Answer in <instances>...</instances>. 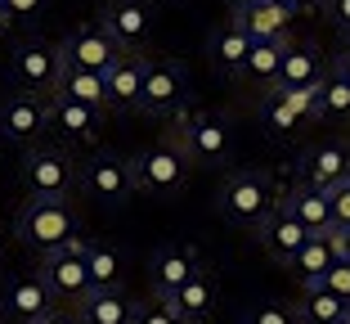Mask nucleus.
<instances>
[{
	"label": "nucleus",
	"mask_w": 350,
	"mask_h": 324,
	"mask_svg": "<svg viewBox=\"0 0 350 324\" xmlns=\"http://www.w3.org/2000/svg\"><path fill=\"white\" fill-rule=\"evenodd\" d=\"M319 10L328 14V23L341 36H350V0H319Z\"/></svg>",
	"instance_id": "nucleus-36"
},
{
	"label": "nucleus",
	"mask_w": 350,
	"mask_h": 324,
	"mask_svg": "<svg viewBox=\"0 0 350 324\" xmlns=\"http://www.w3.org/2000/svg\"><path fill=\"white\" fill-rule=\"evenodd\" d=\"M323 284H328L337 297H346V302H350V262H346V257H337V262H332V271L323 275Z\"/></svg>",
	"instance_id": "nucleus-35"
},
{
	"label": "nucleus",
	"mask_w": 350,
	"mask_h": 324,
	"mask_svg": "<svg viewBox=\"0 0 350 324\" xmlns=\"http://www.w3.org/2000/svg\"><path fill=\"white\" fill-rule=\"evenodd\" d=\"M18 185L27 189V199H72L81 189V167L72 162L68 149L31 145V149H23Z\"/></svg>",
	"instance_id": "nucleus-3"
},
{
	"label": "nucleus",
	"mask_w": 350,
	"mask_h": 324,
	"mask_svg": "<svg viewBox=\"0 0 350 324\" xmlns=\"http://www.w3.org/2000/svg\"><path fill=\"white\" fill-rule=\"evenodd\" d=\"M54 95H68V99H81V104L108 108V86H103V73H90V68H63Z\"/></svg>",
	"instance_id": "nucleus-30"
},
{
	"label": "nucleus",
	"mask_w": 350,
	"mask_h": 324,
	"mask_svg": "<svg viewBox=\"0 0 350 324\" xmlns=\"http://www.w3.org/2000/svg\"><path fill=\"white\" fill-rule=\"evenodd\" d=\"M332 262H337L332 234H310V239L301 243V252L288 262V275L301 284V288H310V284H323V275L332 271Z\"/></svg>",
	"instance_id": "nucleus-26"
},
{
	"label": "nucleus",
	"mask_w": 350,
	"mask_h": 324,
	"mask_svg": "<svg viewBox=\"0 0 350 324\" xmlns=\"http://www.w3.org/2000/svg\"><path fill=\"white\" fill-rule=\"evenodd\" d=\"M175 140L193 158V167H220V162H229V153H234V131H229V122L216 117V113H180Z\"/></svg>",
	"instance_id": "nucleus-6"
},
{
	"label": "nucleus",
	"mask_w": 350,
	"mask_h": 324,
	"mask_svg": "<svg viewBox=\"0 0 350 324\" xmlns=\"http://www.w3.org/2000/svg\"><path fill=\"white\" fill-rule=\"evenodd\" d=\"M283 5H292V10H297V14H306V10H314L319 0H283Z\"/></svg>",
	"instance_id": "nucleus-41"
},
{
	"label": "nucleus",
	"mask_w": 350,
	"mask_h": 324,
	"mask_svg": "<svg viewBox=\"0 0 350 324\" xmlns=\"http://www.w3.org/2000/svg\"><path fill=\"white\" fill-rule=\"evenodd\" d=\"M297 176L314 189H332L341 180H350V145H337V140H323V145L306 149L297 158Z\"/></svg>",
	"instance_id": "nucleus-18"
},
{
	"label": "nucleus",
	"mask_w": 350,
	"mask_h": 324,
	"mask_svg": "<svg viewBox=\"0 0 350 324\" xmlns=\"http://www.w3.org/2000/svg\"><path fill=\"white\" fill-rule=\"evenodd\" d=\"M81 234V216L68 199H27L14 216V239L31 252H50Z\"/></svg>",
	"instance_id": "nucleus-2"
},
{
	"label": "nucleus",
	"mask_w": 350,
	"mask_h": 324,
	"mask_svg": "<svg viewBox=\"0 0 350 324\" xmlns=\"http://www.w3.org/2000/svg\"><path fill=\"white\" fill-rule=\"evenodd\" d=\"M283 208H288L310 234H332V230H337V225H332L328 189H314V185H306V180H297V185L283 194Z\"/></svg>",
	"instance_id": "nucleus-23"
},
{
	"label": "nucleus",
	"mask_w": 350,
	"mask_h": 324,
	"mask_svg": "<svg viewBox=\"0 0 350 324\" xmlns=\"http://www.w3.org/2000/svg\"><path fill=\"white\" fill-rule=\"evenodd\" d=\"M234 23L247 32L252 41H292V23L297 10L283 0H256L247 10H234Z\"/></svg>",
	"instance_id": "nucleus-19"
},
{
	"label": "nucleus",
	"mask_w": 350,
	"mask_h": 324,
	"mask_svg": "<svg viewBox=\"0 0 350 324\" xmlns=\"http://www.w3.org/2000/svg\"><path fill=\"white\" fill-rule=\"evenodd\" d=\"M306 239H310V230L301 225L297 216H292L288 208H283V199H278V208L256 225V243L265 248L269 262H278V266H288L292 257L301 252V243H306Z\"/></svg>",
	"instance_id": "nucleus-17"
},
{
	"label": "nucleus",
	"mask_w": 350,
	"mask_h": 324,
	"mask_svg": "<svg viewBox=\"0 0 350 324\" xmlns=\"http://www.w3.org/2000/svg\"><path fill=\"white\" fill-rule=\"evenodd\" d=\"M36 324H85V320H81V311H77L72 302H68V306L59 302V306H54L50 315H45V320H36Z\"/></svg>",
	"instance_id": "nucleus-38"
},
{
	"label": "nucleus",
	"mask_w": 350,
	"mask_h": 324,
	"mask_svg": "<svg viewBox=\"0 0 350 324\" xmlns=\"http://www.w3.org/2000/svg\"><path fill=\"white\" fill-rule=\"evenodd\" d=\"M243 324H301V320H297V306L288 302H260L252 311H243Z\"/></svg>",
	"instance_id": "nucleus-32"
},
{
	"label": "nucleus",
	"mask_w": 350,
	"mask_h": 324,
	"mask_svg": "<svg viewBox=\"0 0 350 324\" xmlns=\"http://www.w3.org/2000/svg\"><path fill=\"white\" fill-rule=\"evenodd\" d=\"M328 203H332V225H350V180H341V185L328 189Z\"/></svg>",
	"instance_id": "nucleus-34"
},
{
	"label": "nucleus",
	"mask_w": 350,
	"mask_h": 324,
	"mask_svg": "<svg viewBox=\"0 0 350 324\" xmlns=\"http://www.w3.org/2000/svg\"><path fill=\"white\" fill-rule=\"evenodd\" d=\"M10 23H14V18H10V5H5V0H0V32L10 27Z\"/></svg>",
	"instance_id": "nucleus-42"
},
{
	"label": "nucleus",
	"mask_w": 350,
	"mask_h": 324,
	"mask_svg": "<svg viewBox=\"0 0 350 324\" xmlns=\"http://www.w3.org/2000/svg\"><path fill=\"white\" fill-rule=\"evenodd\" d=\"M332 63L323 59L314 45H288V54H283V68H278V82L283 90H301V86H319L323 77H328Z\"/></svg>",
	"instance_id": "nucleus-25"
},
{
	"label": "nucleus",
	"mask_w": 350,
	"mask_h": 324,
	"mask_svg": "<svg viewBox=\"0 0 350 324\" xmlns=\"http://www.w3.org/2000/svg\"><path fill=\"white\" fill-rule=\"evenodd\" d=\"M314 99H319V86H301V90H283V86H269L260 95V126H265L274 140H292L297 131H306L314 117Z\"/></svg>",
	"instance_id": "nucleus-8"
},
{
	"label": "nucleus",
	"mask_w": 350,
	"mask_h": 324,
	"mask_svg": "<svg viewBox=\"0 0 350 324\" xmlns=\"http://www.w3.org/2000/svg\"><path fill=\"white\" fill-rule=\"evenodd\" d=\"M5 5H10V18L14 23H36L45 14V5H50V0H5Z\"/></svg>",
	"instance_id": "nucleus-37"
},
{
	"label": "nucleus",
	"mask_w": 350,
	"mask_h": 324,
	"mask_svg": "<svg viewBox=\"0 0 350 324\" xmlns=\"http://www.w3.org/2000/svg\"><path fill=\"white\" fill-rule=\"evenodd\" d=\"M59 73H63L59 45H45V41H18V45H14V54H10V77H14V86H18V90L54 95Z\"/></svg>",
	"instance_id": "nucleus-10"
},
{
	"label": "nucleus",
	"mask_w": 350,
	"mask_h": 324,
	"mask_svg": "<svg viewBox=\"0 0 350 324\" xmlns=\"http://www.w3.org/2000/svg\"><path fill=\"white\" fill-rule=\"evenodd\" d=\"M292 41H252V54L247 63H243V82L260 86V90H269V86L278 82V68H283V54H288Z\"/></svg>",
	"instance_id": "nucleus-28"
},
{
	"label": "nucleus",
	"mask_w": 350,
	"mask_h": 324,
	"mask_svg": "<svg viewBox=\"0 0 350 324\" xmlns=\"http://www.w3.org/2000/svg\"><path fill=\"white\" fill-rule=\"evenodd\" d=\"M77 311H81L85 324H135L139 302L126 297L122 288H90V293L77 302Z\"/></svg>",
	"instance_id": "nucleus-24"
},
{
	"label": "nucleus",
	"mask_w": 350,
	"mask_h": 324,
	"mask_svg": "<svg viewBox=\"0 0 350 324\" xmlns=\"http://www.w3.org/2000/svg\"><path fill=\"white\" fill-rule=\"evenodd\" d=\"M332 248H337V257H346V262H350V225L332 230Z\"/></svg>",
	"instance_id": "nucleus-39"
},
{
	"label": "nucleus",
	"mask_w": 350,
	"mask_h": 324,
	"mask_svg": "<svg viewBox=\"0 0 350 324\" xmlns=\"http://www.w3.org/2000/svg\"><path fill=\"white\" fill-rule=\"evenodd\" d=\"M247 5H256V0H229V10H247Z\"/></svg>",
	"instance_id": "nucleus-43"
},
{
	"label": "nucleus",
	"mask_w": 350,
	"mask_h": 324,
	"mask_svg": "<svg viewBox=\"0 0 350 324\" xmlns=\"http://www.w3.org/2000/svg\"><path fill=\"white\" fill-rule=\"evenodd\" d=\"M103 113L99 104H81V99H68V95H50V131L68 145H94L103 131Z\"/></svg>",
	"instance_id": "nucleus-16"
},
{
	"label": "nucleus",
	"mask_w": 350,
	"mask_h": 324,
	"mask_svg": "<svg viewBox=\"0 0 350 324\" xmlns=\"http://www.w3.org/2000/svg\"><path fill=\"white\" fill-rule=\"evenodd\" d=\"M162 302L185 324H206L211 315H216V306H220V288H216V279H211L206 271H198L193 279L180 284V288H175L171 297H162Z\"/></svg>",
	"instance_id": "nucleus-21"
},
{
	"label": "nucleus",
	"mask_w": 350,
	"mask_h": 324,
	"mask_svg": "<svg viewBox=\"0 0 350 324\" xmlns=\"http://www.w3.org/2000/svg\"><path fill=\"white\" fill-rule=\"evenodd\" d=\"M81 194L103 208H122L126 199L135 194V171L131 158L117 153H94L90 162H81Z\"/></svg>",
	"instance_id": "nucleus-11"
},
{
	"label": "nucleus",
	"mask_w": 350,
	"mask_h": 324,
	"mask_svg": "<svg viewBox=\"0 0 350 324\" xmlns=\"http://www.w3.org/2000/svg\"><path fill=\"white\" fill-rule=\"evenodd\" d=\"M171 5H180V0H171Z\"/></svg>",
	"instance_id": "nucleus-46"
},
{
	"label": "nucleus",
	"mask_w": 350,
	"mask_h": 324,
	"mask_svg": "<svg viewBox=\"0 0 350 324\" xmlns=\"http://www.w3.org/2000/svg\"><path fill=\"white\" fill-rule=\"evenodd\" d=\"M59 54H63V68H90V73H108L117 59H122V45L103 32V23H94V27H77L68 32L59 41Z\"/></svg>",
	"instance_id": "nucleus-13"
},
{
	"label": "nucleus",
	"mask_w": 350,
	"mask_h": 324,
	"mask_svg": "<svg viewBox=\"0 0 350 324\" xmlns=\"http://www.w3.org/2000/svg\"><path fill=\"white\" fill-rule=\"evenodd\" d=\"M50 136V95L18 90L0 104V145L31 149Z\"/></svg>",
	"instance_id": "nucleus-9"
},
{
	"label": "nucleus",
	"mask_w": 350,
	"mask_h": 324,
	"mask_svg": "<svg viewBox=\"0 0 350 324\" xmlns=\"http://www.w3.org/2000/svg\"><path fill=\"white\" fill-rule=\"evenodd\" d=\"M108 86V113H139V90H144V54L126 50L122 59L103 73Z\"/></svg>",
	"instance_id": "nucleus-20"
},
{
	"label": "nucleus",
	"mask_w": 350,
	"mask_h": 324,
	"mask_svg": "<svg viewBox=\"0 0 350 324\" xmlns=\"http://www.w3.org/2000/svg\"><path fill=\"white\" fill-rule=\"evenodd\" d=\"M54 306H59V297H54V288L41 279V271L36 275H14V279L5 284V293H0V311L14 324H36V320H45Z\"/></svg>",
	"instance_id": "nucleus-14"
},
{
	"label": "nucleus",
	"mask_w": 350,
	"mask_h": 324,
	"mask_svg": "<svg viewBox=\"0 0 350 324\" xmlns=\"http://www.w3.org/2000/svg\"><path fill=\"white\" fill-rule=\"evenodd\" d=\"M247 54H252V36L238 27L234 18L211 27V36H206V59H211V68H216L220 77H238L243 63H247Z\"/></svg>",
	"instance_id": "nucleus-22"
},
{
	"label": "nucleus",
	"mask_w": 350,
	"mask_h": 324,
	"mask_svg": "<svg viewBox=\"0 0 350 324\" xmlns=\"http://www.w3.org/2000/svg\"><path fill=\"white\" fill-rule=\"evenodd\" d=\"M314 117H319V122H350V82H346V73L328 68V77L319 82Z\"/></svg>",
	"instance_id": "nucleus-29"
},
{
	"label": "nucleus",
	"mask_w": 350,
	"mask_h": 324,
	"mask_svg": "<svg viewBox=\"0 0 350 324\" xmlns=\"http://www.w3.org/2000/svg\"><path fill=\"white\" fill-rule=\"evenodd\" d=\"M346 315H350V302L337 297L328 284L301 288V297H297V320L301 324H337V320H346Z\"/></svg>",
	"instance_id": "nucleus-27"
},
{
	"label": "nucleus",
	"mask_w": 350,
	"mask_h": 324,
	"mask_svg": "<svg viewBox=\"0 0 350 324\" xmlns=\"http://www.w3.org/2000/svg\"><path fill=\"white\" fill-rule=\"evenodd\" d=\"M337 324H350V315H346V320H337Z\"/></svg>",
	"instance_id": "nucleus-45"
},
{
	"label": "nucleus",
	"mask_w": 350,
	"mask_h": 324,
	"mask_svg": "<svg viewBox=\"0 0 350 324\" xmlns=\"http://www.w3.org/2000/svg\"><path fill=\"white\" fill-rule=\"evenodd\" d=\"M85 266H90V284H94V288H122L126 262H122V252H117V248H108V243H90V248H85Z\"/></svg>",
	"instance_id": "nucleus-31"
},
{
	"label": "nucleus",
	"mask_w": 350,
	"mask_h": 324,
	"mask_svg": "<svg viewBox=\"0 0 350 324\" xmlns=\"http://www.w3.org/2000/svg\"><path fill=\"white\" fill-rule=\"evenodd\" d=\"M99 23L122 50L139 54L144 41L153 36V0H108L103 14H99Z\"/></svg>",
	"instance_id": "nucleus-12"
},
{
	"label": "nucleus",
	"mask_w": 350,
	"mask_h": 324,
	"mask_svg": "<svg viewBox=\"0 0 350 324\" xmlns=\"http://www.w3.org/2000/svg\"><path fill=\"white\" fill-rule=\"evenodd\" d=\"M0 262H5V239H0Z\"/></svg>",
	"instance_id": "nucleus-44"
},
{
	"label": "nucleus",
	"mask_w": 350,
	"mask_h": 324,
	"mask_svg": "<svg viewBox=\"0 0 350 324\" xmlns=\"http://www.w3.org/2000/svg\"><path fill=\"white\" fill-rule=\"evenodd\" d=\"M274 208H278V189L269 180V171H260V167L229 171L220 194H216V212L229 225H238V230H256Z\"/></svg>",
	"instance_id": "nucleus-1"
},
{
	"label": "nucleus",
	"mask_w": 350,
	"mask_h": 324,
	"mask_svg": "<svg viewBox=\"0 0 350 324\" xmlns=\"http://www.w3.org/2000/svg\"><path fill=\"white\" fill-rule=\"evenodd\" d=\"M332 68H337V73H346V82H350V50L337 54V59H332Z\"/></svg>",
	"instance_id": "nucleus-40"
},
{
	"label": "nucleus",
	"mask_w": 350,
	"mask_h": 324,
	"mask_svg": "<svg viewBox=\"0 0 350 324\" xmlns=\"http://www.w3.org/2000/svg\"><path fill=\"white\" fill-rule=\"evenodd\" d=\"M135 324H185V320H180L162 297H148V302H139V311H135Z\"/></svg>",
	"instance_id": "nucleus-33"
},
{
	"label": "nucleus",
	"mask_w": 350,
	"mask_h": 324,
	"mask_svg": "<svg viewBox=\"0 0 350 324\" xmlns=\"http://www.w3.org/2000/svg\"><path fill=\"white\" fill-rule=\"evenodd\" d=\"M85 248H90V239H81V234H72V239L63 243V248H50L41 252V279L54 288V297L59 302H81L85 293H90V266H85Z\"/></svg>",
	"instance_id": "nucleus-5"
},
{
	"label": "nucleus",
	"mask_w": 350,
	"mask_h": 324,
	"mask_svg": "<svg viewBox=\"0 0 350 324\" xmlns=\"http://www.w3.org/2000/svg\"><path fill=\"white\" fill-rule=\"evenodd\" d=\"M198 271H202V257H198L193 243H162L148 257V288H153V297H171Z\"/></svg>",
	"instance_id": "nucleus-15"
},
{
	"label": "nucleus",
	"mask_w": 350,
	"mask_h": 324,
	"mask_svg": "<svg viewBox=\"0 0 350 324\" xmlns=\"http://www.w3.org/2000/svg\"><path fill=\"white\" fill-rule=\"evenodd\" d=\"M189 104V77L175 59H148L144 54V90L139 113L144 117H180Z\"/></svg>",
	"instance_id": "nucleus-7"
},
{
	"label": "nucleus",
	"mask_w": 350,
	"mask_h": 324,
	"mask_svg": "<svg viewBox=\"0 0 350 324\" xmlns=\"http://www.w3.org/2000/svg\"><path fill=\"white\" fill-rule=\"evenodd\" d=\"M131 171H135V189L139 194H153V199H175L180 189L189 185V171H193V158L185 153L180 140H157V145L139 149L131 158Z\"/></svg>",
	"instance_id": "nucleus-4"
}]
</instances>
